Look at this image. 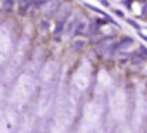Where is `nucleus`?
Wrapping results in <instances>:
<instances>
[{"label": "nucleus", "instance_id": "obj_1", "mask_svg": "<svg viewBox=\"0 0 147 133\" xmlns=\"http://www.w3.org/2000/svg\"><path fill=\"white\" fill-rule=\"evenodd\" d=\"M147 62V48L138 47L133 54H130V64L131 66H144Z\"/></svg>", "mask_w": 147, "mask_h": 133}, {"label": "nucleus", "instance_id": "obj_2", "mask_svg": "<svg viewBox=\"0 0 147 133\" xmlns=\"http://www.w3.org/2000/svg\"><path fill=\"white\" fill-rule=\"evenodd\" d=\"M33 2L35 0H18V9L21 16H28V12L33 9Z\"/></svg>", "mask_w": 147, "mask_h": 133}, {"label": "nucleus", "instance_id": "obj_3", "mask_svg": "<svg viewBox=\"0 0 147 133\" xmlns=\"http://www.w3.org/2000/svg\"><path fill=\"white\" fill-rule=\"evenodd\" d=\"M87 31H88V24H87L85 21L78 19V21L75 23V31H73V35H75V36H80V35H85Z\"/></svg>", "mask_w": 147, "mask_h": 133}, {"label": "nucleus", "instance_id": "obj_4", "mask_svg": "<svg viewBox=\"0 0 147 133\" xmlns=\"http://www.w3.org/2000/svg\"><path fill=\"white\" fill-rule=\"evenodd\" d=\"M47 4H49V0H35V2H33V7H35V9H43Z\"/></svg>", "mask_w": 147, "mask_h": 133}, {"label": "nucleus", "instance_id": "obj_5", "mask_svg": "<svg viewBox=\"0 0 147 133\" xmlns=\"http://www.w3.org/2000/svg\"><path fill=\"white\" fill-rule=\"evenodd\" d=\"M85 45H87V43H85L83 40H76L75 43H73V48H75V50H82V48H83Z\"/></svg>", "mask_w": 147, "mask_h": 133}, {"label": "nucleus", "instance_id": "obj_6", "mask_svg": "<svg viewBox=\"0 0 147 133\" xmlns=\"http://www.w3.org/2000/svg\"><path fill=\"white\" fill-rule=\"evenodd\" d=\"M140 17H142V19H147V0L144 2V5H142V11H140Z\"/></svg>", "mask_w": 147, "mask_h": 133}, {"label": "nucleus", "instance_id": "obj_7", "mask_svg": "<svg viewBox=\"0 0 147 133\" xmlns=\"http://www.w3.org/2000/svg\"><path fill=\"white\" fill-rule=\"evenodd\" d=\"M111 11H113V14H114V16H118L119 19H125V17H126V16H125V12H123V11H119V9H113V7H111Z\"/></svg>", "mask_w": 147, "mask_h": 133}, {"label": "nucleus", "instance_id": "obj_8", "mask_svg": "<svg viewBox=\"0 0 147 133\" xmlns=\"http://www.w3.org/2000/svg\"><path fill=\"white\" fill-rule=\"evenodd\" d=\"M126 23H128L130 26H133V28H135L137 31H140V24H138V23H137L135 19H126Z\"/></svg>", "mask_w": 147, "mask_h": 133}, {"label": "nucleus", "instance_id": "obj_9", "mask_svg": "<svg viewBox=\"0 0 147 133\" xmlns=\"http://www.w3.org/2000/svg\"><path fill=\"white\" fill-rule=\"evenodd\" d=\"M135 2V0H123V5L126 7V9H131V4Z\"/></svg>", "mask_w": 147, "mask_h": 133}, {"label": "nucleus", "instance_id": "obj_10", "mask_svg": "<svg viewBox=\"0 0 147 133\" xmlns=\"http://www.w3.org/2000/svg\"><path fill=\"white\" fill-rule=\"evenodd\" d=\"M137 33H138V36H140V38H142V40H144V42L147 43V35H144L142 31H137Z\"/></svg>", "mask_w": 147, "mask_h": 133}, {"label": "nucleus", "instance_id": "obj_11", "mask_svg": "<svg viewBox=\"0 0 147 133\" xmlns=\"http://www.w3.org/2000/svg\"><path fill=\"white\" fill-rule=\"evenodd\" d=\"M100 4H102V5H106L107 9H111V4H109V0H100Z\"/></svg>", "mask_w": 147, "mask_h": 133}, {"label": "nucleus", "instance_id": "obj_12", "mask_svg": "<svg viewBox=\"0 0 147 133\" xmlns=\"http://www.w3.org/2000/svg\"><path fill=\"white\" fill-rule=\"evenodd\" d=\"M135 2H140V4H144V2H145V0H135Z\"/></svg>", "mask_w": 147, "mask_h": 133}]
</instances>
